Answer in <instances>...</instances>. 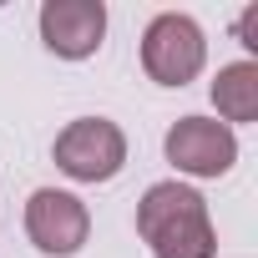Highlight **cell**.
Masks as SVG:
<instances>
[{
	"label": "cell",
	"instance_id": "1",
	"mask_svg": "<svg viewBox=\"0 0 258 258\" xmlns=\"http://www.w3.org/2000/svg\"><path fill=\"white\" fill-rule=\"evenodd\" d=\"M137 233L147 238L152 258H213L218 238L208 223V203L182 182H152L137 203Z\"/></svg>",
	"mask_w": 258,
	"mask_h": 258
},
{
	"label": "cell",
	"instance_id": "2",
	"mask_svg": "<svg viewBox=\"0 0 258 258\" xmlns=\"http://www.w3.org/2000/svg\"><path fill=\"white\" fill-rule=\"evenodd\" d=\"M126 162V137L106 116H81L56 137V167L76 182H106Z\"/></svg>",
	"mask_w": 258,
	"mask_h": 258
},
{
	"label": "cell",
	"instance_id": "3",
	"mask_svg": "<svg viewBox=\"0 0 258 258\" xmlns=\"http://www.w3.org/2000/svg\"><path fill=\"white\" fill-rule=\"evenodd\" d=\"M142 66L157 86H187L203 71V31L187 16H157L142 36Z\"/></svg>",
	"mask_w": 258,
	"mask_h": 258
},
{
	"label": "cell",
	"instance_id": "4",
	"mask_svg": "<svg viewBox=\"0 0 258 258\" xmlns=\"http://www.w3.org/2000/svg\"><path fill=\"white\" fill-rule=\"evenodd\" d=\"M26 233H31V243H36L41 253L66 258V253H76V248L86 243L91 218H86L81 198L56 192V187H41V192H31V203H26Z\"/></svg>",
	"mask_w": 258,
	"mask_h": 258
},
{
	"label": "cell",
	"instance_id": "5",
	"mask_svg": "<svg viewBox=\"0 0 258 258\" xmlns=\"http://www.w3.org/2000/svg\"><path fill=\"white\" fill-rule=\"evenodd\" d=\"M233 157H238V142H233V126H223V121L182 116L167 132V162L192 177H218L233 167Z\"/></svg>",
	"mask_w": 258,
	"mask_h": 258
},
{
	"label": "cell",
	"instance_id": "6",
	"mask_svg": "<svg viewBox=\"0 0 258 258\" xmlns=\"http://www.w3.org/2000/svg\"><path fill=\"white\" fill-rule=\"evenodd\" d=\"M106 36V6L101 0H46L41 6V41L66 56V61H81L101 46Z\"/></svg>",
	"mask_w": 258,
	"mask_h": 258
},
{
	"label": "cell",
	"instance_id": "7",
	"mask_svg": "<svg viewBox=\"0 0 258 258\" xmlns=\"http://www.w3.org/2000/svg\"><path fill=\"white\" fill-rule=\"evenodd\" d=\"M213 101H218L223 126L228 121H253L258 116V66H248V61L223 66L218 81H213Z\"/></svg>",
	"mask_w": 258,
	"mask_h": 258
},
{
	"label": "cell",
	"instance_id": "8",
	"mask_svg": "<svg viewBox=\"0 0 258 258\" xmlns=\"http://www.w3.org/2000/svg\"><path fill=\"white\" fill-rule=\"evenodd\" d=\"M238 31H243V46H258V6H253V11H243Z\"/></svg>",
	"mask_w": 258,
	"mask_h": 258
}]
</instances>
